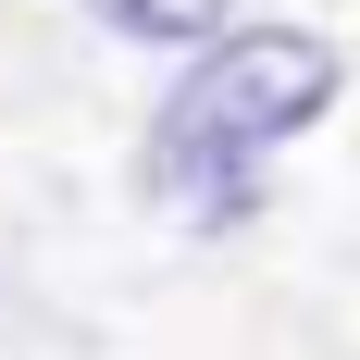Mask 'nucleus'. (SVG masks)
Segmentation results:
<instances>
[{
  "label": "nucleus",
  "instance_id": "obj_1",
  "mask_svg": "<svg viewBox=\"0 0 360 360\" xmlns=\"http://www.w3.org/2000/svg\"><path fill=\"white\" fill-rule=\"evenodd\" d=\"M335 37L311 25H224L199 63H186V87L162 100V149H149V174L162 186H199V174H236V162H261V149H286L311 112L335 100Z\"/></svg>",
  "mask_w": 360,
  "mask_h": 360
},
{
  "label": "nucleus",
  "instance_id": "obj_2",
  "mask_svg": "<svg viewBox=\"0 0 360 360\" xmlns=\"http://www.w3.org/2000/svg\"><path fill=\"white\" fill-rule=\"evenodd\" d=\"M87 13H100L112 37H137V50H212L236 0H87Z\"/></svg>",
  "mask_w": 360,
  "mask_h": 360
}]
</instances>
